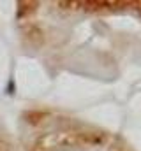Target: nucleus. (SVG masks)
Wrapping results in <instances>:
<instances>
[{
    "label": "nucleus",
    "instance_id": "1",
    "mask_svg": "<svg viewBox=\"0 0 141 151\" xmlns=\"http://www.w3.org/2000/svg\"><path fill=\"white\" fill-rule=\"evenodd\" d=\"M25 151H94L111 142V134L92 125L46 113L30 114Z\"/></svg>",
    "mask_w": 141,
    "mask_h": 151
},
{
    "label": "nucleus",
    "instance_id": "2",
    "mask_svg": "<svg viewBox=\"0 0 141 151\" xmlns=\"http://www.w3.org/2000/svg\"><path fill=\"white\" fill-rule=\"evenodd\" d=\"M0 151H20L16 142L12 141V137L9 134L0 132Z\"/></svg>",
    "mask_w": 141,
    "mask_h": 151
},
{
    "label": "nucleus",
    "instance_id": "3",
    "mask_svg": "<svg viewBox=\"0 0 141 151\" xmlns=\"http://www.w3.org/2000/svg\"><path fill=\"white\" fill-rule=\"evenodd\" d=\"M115 151H131L129 148H118V150H115Z\"/></svg>",
    "mask_w": 141,
    "mask_h": 151
}]
</instances>
